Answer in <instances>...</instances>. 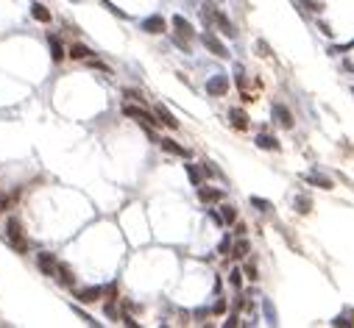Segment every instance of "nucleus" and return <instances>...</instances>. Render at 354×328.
<instances>
[{
	"label": "nucleus",
	"instance_id": "nucleus-41",
	"mask_svg": "<svg viewBox=\"0 0 354 328\" xmlns=\"http://www.w3.org/2000/svg\"><path fill=\"white\" fill-rule=\"evenodd\" d=\"M6 208H9V198H6L3 192H0V212H6Z\"/></svg>",
	"mask_w": 354,
	"mask_h": 328
},
{
	"label": "nucleus",
	"instance_id": "nucleus-28",
	"mask_svg": "<svg viewBox=\"0 0 354 328\" xmlns=\"http://www.w3.org/2000/svg\"><path fill=\"white\" fill-rule=\"evenodd\" d=\"M103 312H106V317H109V320H117V317H123V314H120V309L115 306V301H112V303H106V309H103Z\"/></svg>",
	"mask_w": 354,
	"mask_h": 328
},
{
	"label": "nucleus",
	"instance_id": "nucleus-22",
	"mask_svg": "<svg viewBox=\"0 0 354 328\" xmlns=\"http://www.w3.org/2000/svg\"><path fill=\"white\" fill-rule=\"evenodd\" d=\"M332 325H354V309H346L343 314H338L332 320Z\"/></svg>",
	"mask_w": 354,
	"mask_h": 328
},
{
	"label": "nucleus",
	"instance_id": "nucleus-40",
	"mask_svg": "<svg viewBox=\"0 0 354 328\" xmlns=\"http://www.w3.org/2000/svg\"><path fill=\"white\" fill-rule=\"evenodd\" d=\"M209 220H212V223H217V225H223V217L217 212H209Z\"/></svg>",
	"mask_w": 354,
	"mask_h": 328
},
{
	"label": "nucleus",
	"instance_id": "nucleus-5",
	"mask_svg": "<svg viewBox=\"0 0 354 328\" xmlns=\"http://www.w3.org/2000/svg\"><path fill=\"white\" fill-rule=\"evenodd\" d=\"M123 114H126V117H134L137 123H156V125H159V120H153L156 114L151 117L148 111H143L140 106H131V103H126V106H123Z\"/></svg>",
	"mask_w": 354,
	"mask_h": 328
},
{
	"label": "nucleus",
	"instance_id": "nucleus-24",
	"mask_svg": "<svg viewBox=\"0 0 354 328\" xmlns=\"http://www.w3.org/2000/svg\"><path fill=\"white\" fill-rule=\"evenodd\" d=\"M221 217H223V223H229V225H232L234 220H237V212H234V206L223 203V206H221Z\"/></svg>",
	"mask_w": 354,
	"mask_h": 328
},
{
	"label": "nucleus",
	"instance_id": "nucleus-32",
	"mask_svg": "<svg viewBox=\"0 0 354 328\" xmlns=\"http://www.w3.org/2000/svg\"><path fill=\"white\" fill-rule=\"evenodd\" d=\"M251 206H257L259 212H270V208H274L268 200H262V198H251Z\"/></svg>",
	"mask_w": 354,
	"mask_h": 328
},
{
	"label": "nucleus",
	"instance_id": "nucleus-23",
	"mask_svg": "<svg viewBox=\"0 0 354 328\" xmlns=\"http://www.w3.org/2000/svg\"><path fill=\"white\" fill-rule=\"evenodd\" d=\"M246 253H249V242H246V240H240V242H234V245H232V256H234V259H246Z\"/></svg>",
	"mask_w": 354,
	"mask_h": 328
},
{
	"label": "nucleus",
	"instance_id": "nucleus-26",
	"mask_svg": "<svg viewBox=\"0 0 354 328\" xmlns=\"http://www.w3.org/2000/svg\"><path fill=\"white\" fill-rule=\"evenodd\" d=\"M310 206H312L310 198H304V195H298V198H296V212L298 214H307V212H310Z\"/></svg>",
	"mask_w": 354,
	"mask_h": 328
},
{
	"label": "nucleus",
	"instance_id": "nucleus-10",
	"mask_svg": "<svg viewBox=\"0 0 354 328\" xmlns=\"http://www.w3.org/2000/svg\"><path fill=\"white\" fill-rule=\"evenodd\" d=\"M159 145H162V151H168V153H173V156H181V159H187L190 156V151H187V147H181L179 142H173V139H159Z\"/></svg>",
	"mask_w": 354,
	"mask_h": 328
},
{
	"label": "nucleus",
	"instance_id": "nucleus-13",
	"mask_svg": "<svg viewBox=\"0 0 354 328\" xmlns=\"http://www.w3.org/2000/svg\"><path fill=\"white\" fill-rule=\"evenodd\" d=\"M229 120H232V125H234L237 131H246V128H249V114H246L243 109H232V111H229Z\"/></svg>",
	"mask_w": 354,
	"mask_h": 328
},
{
	"label": "nucleus",
	"instance_id": "nucleus-18",
	"mask_svg": "<svg viewBox=\"0 0 354 328\" xmlns=\"http://www.w3.org/2000/svg\"><path fill=\"white\" fill-rule=\"evenodd\" d=\"M31 17L37 22H50V9H45L42 3H34L31 6Z\"/></svg>",
	"mask_w": 354,
	"mask_h": 328
},
{
	"label": "nucleus",
	"instance_id": "nucleus-25",
	"mask_svg": "<svg viewBox=\"0 0 354 328\" xmlns=\"http://www.w3.org/2000/svg\"><path fill=\"white\" fill-rule=\"evenodd\" d=\"M184 170H187V175H190L193 187H201V172L196 170V164H184Z\"/></svg>",
	"mask_w": 354,
	"mask_h": 328
},
{
	"label": "nucleus",
	"instance_id": "nucleus-8",
	"mask_svg": "<svg viewBox=\"0 0 354 328\" xmlns=\"http://www.w3.org/2000/svg\"><path fill=\"white\" fill-rule=\"evenodd\" d=\"M37 264H39V270H42L45 276H56V270H59V261L53 259L50 253H39Z\"/></svg>",
	"mask_w": 354,
	"mask_h": 328
},
{
	"label": "nucleus",
	"instance_id": "nucleus-21",
	"mask_svg": "<svg viewBox=\"0 0 354 328\" xmlns=\"http://www.w3.org/2000/svg\"><path fill=\"white\" fill-rule=\"evenodd\" d=\"M67 53H70V56L75 58V62H81V58H90V53H92V50H90V47H87V45H73V47H70Z\"/></svg>",
	"mask_w": 354,
	"mask_h": 328
},
{
	"label": "nucleus",
	"instance_id": "nucleus-15",
	"mask_svg": "<svg viewBox=\"0 0 354 328\" xmlns=\"http://www.w3.org/2000/svg\"><path fill=\"white\" fill-rule=\"evenodd\" d=\"M257 147H262V151H279V139L270 134H259L257 136Z\"/></svg>",
	"mask_w": 354,
	"mask_h": 328
},
{
	"label": "nucleus",
	"instance_id": "nucleus-29",
	"mask_svg": "<svg viewBox=\"0 0 354 328\" xmlns=\"http://www.w3.org/2000/svg\"><path fill=\"white\" fill-rule=\"evenodd\" d=\"M229 284H232V287H237V289H240V284H243V273H240L237 267L229 273Z\"/></svg>",
	"mask_w": 354,
	"mask_h": 328
},
{
	"label": "nucleus",
	"instance_id": "nucleus-37",
	"mask_svg": "<svg viewBox=\"0 0 354 328\" xmlns=\"http://www.w3.org/2000/svg\"><path fill=\"white\" fill-rule=\"evenodd\" d=\"M298 3L307 6L310 11H321V9H323V6H321V3H315V0H298Z\"/></svg>",
	"mask_w": 354,
	"mask_h": 328
},
{
	"label": "nucleus",
	"instance_id": "nucleus-20",
	"mask_svg": "<svg viewBox=\"0 0 354 328\" xmlns=\"http://www.w3.org/2000/svg\"><path fill=\"white\" fill-rule=\"evenodd\" d=\"M215 11H217V9H215V3H209V0H206V3L201 6V20H204V25H206V28H209L212 22H215Z\"/></svg>",
	"mask_w": 354,
	"mask_h": 328
},
{
	"label": "nucleus",
	"instance_id": "nucleus-33",
	"mask_svg": "<svg viewBox=\"0 0 354 328\" xmlns=\"http://www.w3.org/2000/svg\"><path fill=\"white\" fill-rule=\"evenodd\" d=\"M234 75H237V86L246 89V73H243V67H240V64L234 67Z\"/></svg>",
	"mask_w": 354,
	"mask_h": 328
},
{
	"label": "nucleus",
	"instance_id": "nucleus-11",
	"mask_svg": "<svg viewBox=\"0 0 354 328\" xmlns=\"http://www.w3.org/2000/svg\"><path fill=\"white\" fill-rule=\"evenodd\" d=\"M153 114H156V120L162 123V125H168V128H173V131L179 128V120H176V117L165 109V106H156V109H153Z\"/></svg>",
	"mask_w": 354,
	"mask_h": 328
},
{
	"label": "nucleus",
	"instance_id": "nucleus-6",
	"mask_svg": "<svg viewBox=\"0 0 354 328\" xmlns=\"http://www.w3.org/2000/svg\"><path fill=\"white\" fill-rule=\"evenodd\" d=\"M274 120L279 123L282 128H293V114H290V109H287V106H282V103L274 106Z\"/></svg>",
	"mask_w": 354,
	"mask_h": 328
},
{
	"label": "nucleus",
	"instance_id": "nucleus-4",
	"mask_svg": "<svg viewBox=\"0 0 354 328\" xmlns=\"http://www.w3.org/2000/svg\"><path fill=\"white\" fill-rule=\"evenodd\" d=\"M165 17L162 14H151V17H145L143 20V31L145 34H165Z\"/></svg>",
	"mask_w": 354,
	"mask_h": 328
},
{
	"label": "nucleus",
	"instance_id": "nucleus-7",
	"mask_svg": "<svg viewBox=\"0 0 354 328\" xmlns=\"http://www.w3.org/2000/svg\"><path fill=\"white\" fill-rule=\"evenodd\" d=\"M215 25L221 28V34H226L229 39H234L237 37V31H234V25H232V20H229L223 11H215Z\"/></svg>",
	"mask_w": 354,
	"mask_h": 328
},
{
	"label": "nucleus",
	"instance_id": "nucleus-31",
	"mask_svg": "<svg viewBox=\"0 0 354 328\" xmlns=\"http://www.w3.org/2000/svg\"><path fill=\"white\" fill-rule=\"evenodd\" d=\"M262 306H265V317H268V323L276 325V312H274V306H270V301H262Z\"/></svg>",
	"mask_w": 354,
	"mask_h": 328
},
{
	"label": "nucleus",
	"instance_id": "nucleus-16",
	"mask_svg": "<svg viewBox=\"0 0 354 328\" xmlns=\"http://www.w3.org/2000/svg\"><path fill=\"white\" fill-rule=\"evenodd\" d=\"M304 181L312 184V187H321V189H332V181L323 175H318V172H304Z\"/></svg>",
	"mask_w": 354,
	"mask_h": 328
},
{
	"label": "nucleus",
	"instance_id": "nucleus-12",
	"mask_svg": "<svg viewBox=\"0 0 354 328\" xmlns=\"http://www.w3.org/2000/svg\"><path fill=\"white\" fill-rule=\"evenodd\" d=\"M75 297H78L81 303H95V301H101V297H103V289L101 287H87V289H81Z\"/></svg>",
	"mask_w": 354,
	"mask_h": 328
},
{
	"label": "nucleus",
	"instance_id": "nucleus-3",
	"mask_svg": "<svg viewBox=\"0 0 354 328\" xmlns=\"http://www.w3.org/2000/svg\"><path fill=\"white\" fill-rule=\"evenodd\" d=\"M201 39H204V45H206V47H209V50H212V53H215V56H217V58H229V47H226V45H223V42H221V39H217V37H215V34H212V31H209V28H206V34H204V37H201Z\"/></svg>",
	"mask_w": 354,
	"mask_h": 328
},
{
	"label": "nucleus",
	"instance_id": "nucleus-2",
	"mask_svg": "<svg viewBox=\"0 0 354 328\" xmlns=\"http://www.w3.org/2000/svg\"><path fill=\"white\" fill-rule=\"evenodd\" d=\"M226 92H229V75L217 73V75H212V78L206 81V95H212V98H223Z\"/></svg>",
	"mask_w": 354,
	"mask_h": 328
},
{
	"label": "nucleus",
	"instance_id": "nucleus-9",
	"mask_svg": "<svg viewBox=\"0 0 354 328\" xmlns=\"http://www.w3.org/2000/svg\"><path fill=\"white\" fill-rule=\"evenodd\" d=\"M173 28H176V34H179V37H184V39H193V25H190V20H184V17L181 14H176L173 17Z\"/></svg>",
	"mask_w": 354,
	"mask_h": 328
},
{
	"label": "nucleus",
	"instance_id": "nucleus-14",
	"mask_svg": "<svg viewBox=\"0 0 354 328\" xmlns=\"http://www.w3.org/2000/svg\"><path fill=\"white\" fill-rule=\"evenodd\" d=\"M198 198L204 203H217V200H223V192L221 189H212V187H198Z\"/></svg>",
	"mask_w": 354,
	"mask_h": 328
},
{
	"label": "nucleus",
	"instance_id": "nucleus-38",
	"mask_svg": "<svg viewBox=\"0 0 354 328\" xmlns=\"http://www.w3.org/2000/svg\"><path fill=\"white\" fill-rule=\"evenodd\" d=\"M243 273H246V276L251 278V281H257V278H259V276H257V267H254L251 261H249V264H246V270H243Z\"/></svg>",
	"mask_w": 354,
	"mask_h": 328
},
{
	"label": "nucleus",
	"instance_id": "nucleus-30",
	"mask_svg": "<svg viewBox=\"0 0 354 328\" xmlns=\"http://www.w3.org/2000/svg\"><path fill=\"white\" fill-rule=\"evenodd\" d=\"M101 3H103V6H106V9H109V11H112V14H117V17H120V20H126V17H128V14H126V11H123V9H117V6H115V3H112V0H101Z\"/></svg>",
	"mask_w": 354,
	"mask_h": 328
},
{
	"label": "nucleus",
	"instance_id": "nucleus-42",
	"mask_svg": "<svg viewBox=\"0 0 354 328\" xmlns=\"http://www.w3.org/2000/svg\"><path fill=\"white\" fill-rule=\"evenodd\" d=\"M221 312H226V301H217L215 303V314H221Z\"/></svg>",
	"mask_w": 354,
	"mask_h": 328
},
{
	"label": "nucleus",
	"instance_id": "nucleus-17",
	"mask_svg": "<svg viewBox=\"0 0 354 328\" xmlns=\"http://www.w3.org/2000/svg\"><path fill=\"white\" fill-rule=\"evenodd\" d=\"M48 45H50V56H53V62H62L64 58V47H62V42H59V37H53V34H48Z\"/></svg>",
	"mask_w": 354,
	"mask_h": 328
},
{
	"label": "nucleus",
	"instance_id": "nucleus-36",
	"mask_svg": "<svg viewBox=\"0 0 354 328\" xmlns=\"http://www.w3.org/2000/svg\"><path fill=\"white\" fill-rule=\"evenodd\" d=\"M257 50H259V56H274V53H270V47H268V42H262V39L257 42Z\"/></svg>",
	"mask_w": 354,
	"mask_h": 328
},
{
	"label": "nucleus",
	"instance_id": "nucleus-1",
	"mask_svg": "<svg viewBox=\"0 0 354 328\" xmlns=\"http://www.w3.org/2000/svg\"><path fill=\"white\" fill-rule=\"evenodd\" d=\"M6 240L11 242V245H14L17 250H25L28 245H25V240H22V223L17 217H9V223H6Z\"/></svg>",
	"mask_w": 354,
	"mask_h": 328
},
{
	"label": "nucleus",
	"instance_id": "nucleus-34",
	"mask_svg": "<svg viewBox=\"0 0 354 328\" xmlns=\"http://www.w3.org/2000/svg\"><path fill=\"white\" fill-rule=\"evenodd\" d=\"M103 295L109 297V301H117V284H109V287H103Z\"/></svg>",
	"mask_w": 354,
	"mask_h": 328
},
{
	"label": "nucleus",
	"instance_id": "nucleus-27",
	"mask_svg": "<svg viewBox=\"0 0 354 328\" xmlns=\"http://www.w3.org/2000/svg\"><path fill=\"white\" fill-rule=\"evenodd\" d=\"M217 253H221V256H232V240H229V236H223V240H221Z\"/></svg>",
	"mask_w": 354,
	"mask_h": 328
},
{
	"label": "nucleus",
	"instance_id": "nucleus-39",
	"mask_svg": "<svg viewBox=\"0 0 354 328\" xmlns=\"http://www.w3.org/2000/svg\"><path fill=\"white\" fill-rule=\"evenodd\" d=\"M126 98H131V100H140V103H143V95H140V92H134V89H126Z\"/></svg>",
	"mask_w": 354,
	"mask_h": 328
},
{
	"label": "nucleus",
	"instance_id": "nucleus-19",
	"mask_svg": "<svg viewBox=\"0 0 354 328\" xmlns=\"http://www.w3.org/2000/svg\"><path fill=\"white\" fill-rule=\"evenodd\" d=\"M56 276H59V281H62L64 287H73V284H75V276H73V270H70L67 264H59Z\"/></svg>",
	"mask_w": 354,
	"mask_h": 328
},
{
	"label": "nucleus",
	"instance_id": "nucleus-35",
	"mask_svg": "<svg viewBox=\"0 0 354 328\" xmlns=\"http://www.w3.org/2000/svg\"><path fill=\"white\" fill-rule=\"evenodd\" d=\"M73 312H75V314H78V317H81V320H84V323H87V325H95V320H92V317H90V314H87V312H81V309H78V306H73Z\"/></svg>",
	"mask_w": 354,
	"mask_h": 328
}]
</instances>
